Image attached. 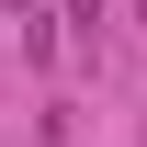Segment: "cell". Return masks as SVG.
Masks as SVG:
<instances>
[{
    "instance_id": "1",
    "label": "cell",
    "mask_w": 147,
    "mask_h": 147,
    "mask_svg": "<svg viewBox=\"0 0 147 147\" xmlns=\"http://www.w3.org/2000/svg\"><path fill=\"white\" fill-rule=\"evenodd\" d=\"M68 23H79V34L102 45V23H113V0H68Z\"/></svg>"
},
{
    "instance_id": "2",
    "label": "cell",
    "mask_w": 147,
    "mask_h": 147,
    "mask_svg": "<svg viewBox=\"0 0 147 147\" xmlns=\"http://www.w3.org/2000/svg\"><path fill=\"white\" fill-rule=\"evenodd\" d=\"M11 11H34V0H11Z\"/></svg>"
},
{
    "instance_id": "3",
    "label": "cell",
    "mask_w": 147,
    "mask_h": 147,
    "mask_svg": "<svg viewBox=\"0 0 147 147\" xmlns=\"http://www.w3.org/2000/svg\"><path fill=\"white\" fill-rule=\"evenodd\" d=\"M136 11H147V0H136Z\"/></svg>"
}]
</instances>
